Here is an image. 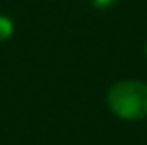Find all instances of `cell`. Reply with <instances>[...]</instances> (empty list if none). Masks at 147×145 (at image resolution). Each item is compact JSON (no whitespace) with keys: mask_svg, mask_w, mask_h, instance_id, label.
Instances as JSON below:
<instances>
[{"mask_svg":"<svg viewBox=\"0 0 147 145\" xmlns=\"http://www.w3.org/2000/svg\"><path fill=\"white\" fill-rule=\"evenodd\" d=\"M109 107L121 119L147 117V84L127 80L117 82L109 90Z\"/></svg>","mask_w":147,"mask_h":145,"instance_id":"1","label":"cell"}]
</instances>
